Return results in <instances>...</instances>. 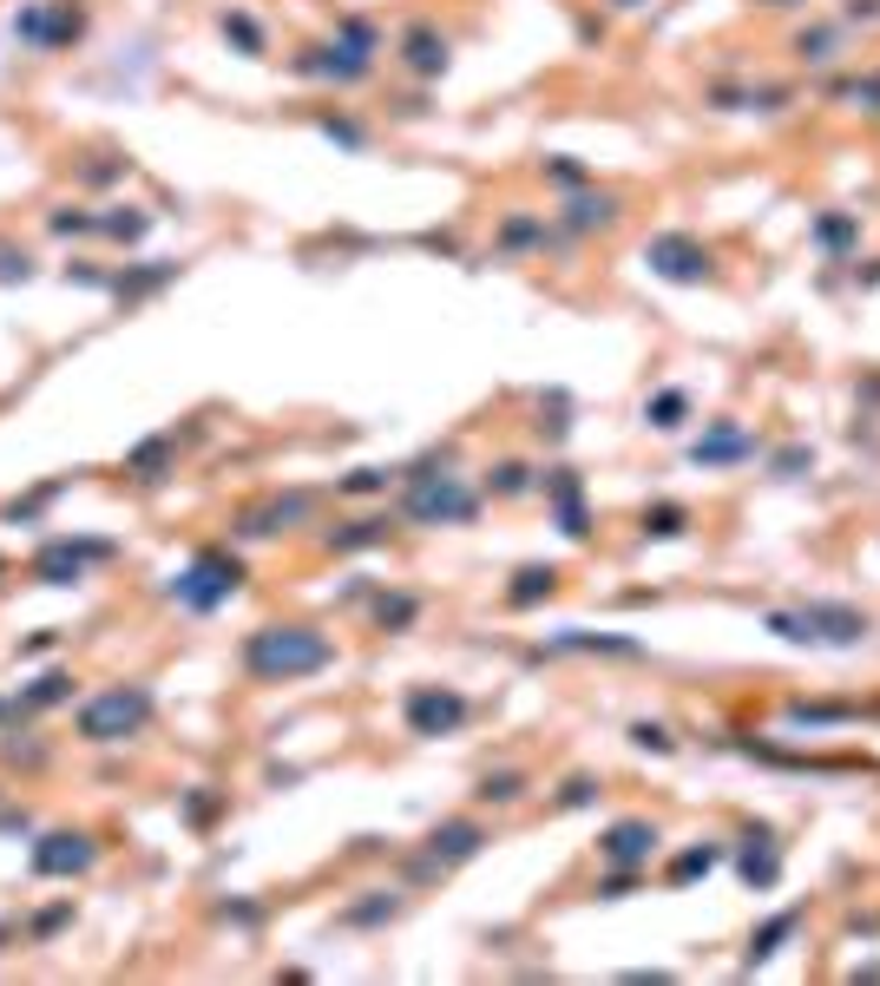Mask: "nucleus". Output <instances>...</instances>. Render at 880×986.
<instances>
[{"mask_svg":"<svg viewBox=\"0 0 880 986\" xmlns=\"http://www.w3.org/2000/svg\"><path fill=\"white\" fill-rule=\"evenodd\" d=\"M335 665V645L309 625H263L243 638V671L263 678V684H289V678H309V671H329Z\"/></svg>","mask_w":880,"mask_h":986,"instance_id":"1","label":"nucleus"},{"mask_svg":"<svg viewBox=\"0 0 880 986\" xmlns=\"http://www.w3.org/2000/svg\"><path fill=\"white\" fill-rule=\"evenodd\" d=\"M763 625H769L776 638H789V645H828V651H848V645H861V638H868V612H855V605H835V599H815V605L769 612Z\"/></svg>","mask_w":880,"mask_h":986,"instance_id":"2","label":"nucleus"},{"mask_svg":"<svg viewBox=\"0 0 880 986\" xmlns=\"http://www.w3.org/2000/svg\"><path fill=\"white\" fill-rule=\"evenodd\" d=\"M473 513H480V494L460 474H447V461H421L408 474V520H421V526H460Z\"/></svg>","mask_w":880,"mask_h":986,"instance_id":"3","label":"nucleus"},{"mask_svg":"<svg viewBox=\"0 0 880 986\" xmlns=\"http://www.w3.org/2000/svg\"><path fill=\"white\" fill-rule=\"evenodd\" d=\"M145 724H151V691H145V684H112V691L85 698L79 717H72L79 744H125V737H138Z\"/></svg>","mask_w":880,"mask_h":986,"instance_id":"4","label":"nucleus"},{"mask_svg":"<svg viewBox=\"0 0 880 986\" xmlns=\"http://www.w3.org/2000/svg\"><path fill=\"white\" fill-rule=\"evenodd\" d=\"M237 586H243V566L230 559V553H197L178 579H171V599L184 605V612H217V605H230L237 599Z\"/></svg>","mask_w":880,"mask_h":986,"instance_id":"5","label":"nucleus"},{"mask_svg":"<svg viewBox=\"0 0 880 986\" xmlns=\"http://www.w3.org/2000/svg\"><path fill=\"white\" fill-rule=\"evenodd\" d=\"M375 66V26L368 20H342L335 26V39L329 46H309L302 59H296V72H322V79H362Z\"/></svg>","mask_w":880,"mask_h":986,"instance_id":"6","label":"nucleus"},{"mask_svg":"<svg viewBox=\"0 0 880 986\" xmlns=\"http://www.w3.org/2000/svg\"><path fill=\"white\" fill-rule=\"evenodd\" d=\"M13 33H20L26 46H39V53L72 46V39L85 33V7H79V0H39V7H26V13H13Z\"/></svg>","mask_w":880,"mask_h":986,"instance_id":"7","label":"nucleus"},{"mask_svg":"<svg viewBox=\"0 0 880 986\" xmlns=\"http://www.w3.org/2000/svg\"><path fill=\"white\" fill-rule=\"evenodd\" d=\"M644 263H651L664 283H704V276H710V250H704L697 237H684V230L651 237V243H644Z\"/></svg>","mask_w":880,"mask_h":986,"instance_id":"8","label":"nucleus"},{"mask_svg":"<svg viewBox=\"0 0 880 986\" xmlns=\"http://www.w3.org/2000/svg\"><path fill=\"white\" fill-rule=\"evenodd\" d=\"M460 724H467V698H460V691H441V684L408 691V730H414V737H447V730H460Z\"/></svg>","mask_w":880,"mask_h":986,"instance_id":"9","label":"nucleus"},{"mask_svg":"<svg viewBox=\"0 0 880 986\" xmlns=\"http://www.w3.org/2000/svg\"><path fill=\"white\" fill-rule=\"evenodd\" d=\"M92 559H112V546L105 540H53L33 559V573H39V586H72V579H85Z\"/></svg>","mask_w":880,"mask_h":986,"instance_id":"10","label":"nucleus"},{"mask_svg":"<svg viewBox=\"0 0 880 986\" xmlns=\"http://www.w3.org/2000/svg\"><path fill=\"white\" fill-rule=\"evenodd\" d=\"M92 862H99L92 836H72V829H53V836H39V849H33V875H85Z\"/></svg>","mask_w":880,"mask_h":986,"instance_id":"11","label":"nucleus"},{"mask_svg":"<svg viewBox=\"0 0 880 986\" xmlns=\"http://www.w3.org/2000/svg\"><path fill=\"white\" fill-rule=\"evenodd\" d=\"M309 494H283V500H263V507H250L243 520H237V533L243 540H270V533H289V526H302L309 520Z\"/></svg>","mask_w":880,"mask_h":986,"instance_id":"12","label":"nucleus"},{"mask_svg":"<svg viewBox=\"0 0 880 986\" xmlns=\"http://www.w3.org/2000/svg\"><path fill=\"white\" fill-rule=\"evenodd\" d=\"M480 842H487V829H480V823H441V829L427 836V855H421V875H427V869H454V862H467V855H480Z\"/></svg>","mask_w":880,"mask_h":986,"instance_id":"13","label":"nucleus"},{"mask_svg":"<svg viewBox=\"0 0 880 986\" xmlns=\"http://www.w3.org/2000/svg\"><path fill=\"white\" fill-rule=\"evenodd\" d=\"M651 849H658V829H651V823H612V829L598 836V855H605V862H618V869L651 862Z\"/></svg>","mask_w":880,"mask_h":986,"instance_id":"14","label":"nucleus"},{"mask_svg":"<svg viewBox=\"0 0 880 986\" xmlns=\"http://www.w3.org/2000/svg\"><path fill=\"white\" fill-rule=\"evenodd\" d=\"M750 454H756V434H743L736 421H717V428L690 447L697 467H730V461H750Z\"/></svg>","mask_w":880,"mask_h":986,"instance_id":"15","label":"nucleus"},{"mask_svg":"<svg viewBox=\"0 0 880 986\" xmlns=\"http://www.w3.org/2000/svg\"><path fill=\"white\" fill-rule=\"evenodd\" d=\"M546 494H552V507H559V533H565V540H585V533H592V520H585L579 474H572V467H552V474H546Z\"/></svg>","mask_w":880,"mask_h":986,"instance_id":"16","label":"nucleus"},{"mask_svg":"<svg viewBox=\"0 0 880 986\" xmlns=\"http://www.w3.org/2000/svg\"><path fill=\"white\" fill-rule=\"evenodd\" d=\"M401 59H408V72L441 79V72H447V39H441L427 20H414V26H408V39H401Z\"/></svg>","mask_w":880,"mask_h":986,"instance_id":"17","label":"nucleus"},{"mask_svg":"<svg viewBox=\"0 0 880 986\" xmlns=\"http://www.w3.org/2000/svg\"><path fill=\"white\" fill-rule=\"evenodd\" d=\"M552 592H559V573H552V566H519L513 586H506L513 605H539V599H552Z\"/></svg>","mask_w":880,"mask_h":986,"instance_id":"18","label":"nucleus"},{"mask_svg":"<svg viewBox=\"0 0 880 986\" xmlns=\"http://www.w3.org/2000/svg\"><path fill=\"white\" fill-rule=\"evenodd\" d=\"M217 26H224V39H237V53H243V59H263V33H256V20H250L243 7H224V13H217Z\"/></svg>","mask_w":880,"mask_h":986,"instance_id":"19","label":"nucleus"},{"mask_svg":"<svg viewBox=\"0 0 880 986\" xmlns=\"http://www.w3.org/2000/svg\"><path fill=\"white\" fill-rule=\"evenodd\" d=\"M612 217H618V197H605V191H598V197H572V204H565V224H572V230H605Z\"/></svg>","mask_w":880,"mask_h":986,"instance_id":"20","label":"nucleus"},{"mask_svg":"<svg viewBox=\"0 0 880 986\" xmlns=\"http://www.w3.org/2000/svg\"><path fill=\"white\" fill-rule=\"evenodd\" d=\"M388 526H395V520H355V526L329 533V553H355V546H375V540H388Z\"/></svg>","mask_w":880,"mask_h":986,"instance_id":"21","label":"nucleus"},{"mask_svg":"<svg viewBox=\"0 0 880 986\" xmlns=\"http://www.w3.org/2000/svg\"><path fill=\"white\" fill-rule=\"evenodd\" d=\"M552 651H612V658H638V645H631V638H592V632H565V638H552Z\"/></svg>","mask_w":880,"mask_h":986,"instance_id":"22","label":"nucleus"},{"mask_svg":"<svg viewBox=\"0 0 880 986\" xmlns=\"http://www.w3.org/2000/svg\"><path fill=\"white\" fill-rule=\"evenodd\" d=\"M171 447H178V434H158V441H145V447H138V454H132L125 467H132L138 480H164L158 467H164V454H171Z\"/></svg>","mask_w":880,"mask_h":986,"instance_id":"23","label":"nucleus"},{"mask_svg":"<svg viewBox=\"0 0 880 986\" xmlns=\"http://www.w3.org/2000/svg\"><path fill=\"white\" fill-rule=\"evenodd\" d=\"M66 698H72V678H66V671H46V678L20 698V711H46V704H66Z\"/></svg>","mask_w":880,"mask_h":986,"instance_id":"24","label":"nucleus"},{"mask_svg":"<svg viewBox=\"0 0 880 986\" xmlns=\"http://www.w3.org/2000/svg\"><path fill=\"white\" fill-rule=\"evenodd\" d=\"M763 849H750L743 855V875H750V888H776V875H782V862H776V849H769V836H756Z\"/></svg>","mask_w":880,"mask_h":986,"instance_id":"25","label":"nucleus"},{"mask_svg":"<svg viewBox=\"0 0 880 986\" xmlns=\"http://www.w3.org/2000/svg\"><path fill=\"white\" fill-rule=\"evenodd\" d=\"M796 921H802V915H776V921H769V928H763V934L750 941V967H763V961H769V954H776V948H782V941L796 934Z\"/></svg>","mask_w":880,"mask_h":986,"instance_id":"26","label":"nucleus"},{"mask_svg":"<svg viewBox=\"0 0 880 986\" xmlns=\"http://www.w3.org/2000/svg\"><path fill=\"white\" fill-rule=\"evenodd\" d=\"M717 862H723V849H684V855L671 862V882L684 888V882H697V875H710Z\"/></svg>","mask_w":880,"mask_h":986,"instance_id":"27","label":"nucleus"},{"mask_svg":"<svg viewBox=\"0 0 880 986\" xmlns=\"http://www.w3.org/2000/svg\"><path fill=\"white\" fill-rule=\"evenodd\" d=\"M835 39H842L835 26H815V33H802V39H796V53H802L809 66H822V59H835Z\"/></svg>","mask_w":880,"mask_h":986,"instance_id":"28","label":"nucleus"},{"mask_svg":"<svg viewBox=\"0 0 880 986\" xmlns=\"http://www.w3.org/2000/svg\"><path fill=\"white\" fill-rule=\"evenodd\" d=\"M684 408H690L684 388H664V395L651 401V428H684Z\"/></svg>","mask_w":880,"mask_h":986,"instance_id":"29","label":"nucleus"},{"mask_svg":"<svg viewBox=\"0 0 880 986\" xmlns=\"http://www.w3.org/2000/svg\"><path fill=\"white\" fill-rule=\"evenodd\" d=\"M414 612H421V605H414V599L401 592V599H381V605H375V625H381V632H401V625H408Z\"/></svg>","mask_w":880,"mask_h":986,"instance_id":"30","label":"nucleus"},{"mask_svg":"<svg viewBox=\"0 0 880 986\" xmlns=\"http://www.w3.org/2000/svg\"><path fill=\"white\" fill-rule=\"evenodd\" d=\"M99 230L132 243V237H145V217H138V211H112V217H99Z\"/></svg>","mask_w":880,"mask_h":986,"instance_id":"31","label":"nucleus"},{"mask_svg":"<svg viewBox=\"0 0 880 986\" xmlns=\"http://www.w3.org/2000/svg\"><path fill=\"white\" fill-rule=\"evenodd\" d=\"M500 243H506V250H526V243H546V224H533V217H513Z\"/></svg>","mask_w":880,"mask_h":986,"instance_id":"32","label":"nucleus"},{"mask_svg":"<svg viewBox=\"0 0 880 986\" xmlns=\"http://www.w3.org/2000/svg\"><path fill=\"white\" fill-rule=\"evenodd\" d=\"M644 533L677 540V533H684V507H658V513H644Z\"/></svg>","mask_w":880,"mask_h":986,"instance_id":"33","label":"nucleus"},{"mask_svg":"<svg viewBox=\"0 0 880 986\" xmlns=\"http://www.w3.org/2000/svg\"><path fill=\"white\" fill-rule=\"evenodd\" d=\"M519 790H526V783H519V777L506 770V777H487V783H480V803H513Z\"/></svg>","mask_w":880,"mask_h":986,"instance_id":"34","label":"nucleus"},{"mask_svg":"<svg viewBox=\"0 0 880 986\" xmlns=\"http://www.w3.org/2000/svg\"><path fill=\"white\" fill-rule=\"evenodd\" d=\"M33 276V263H26V250H13V243H0V283H26Z\"/></svg>","mask_w":880,"mask_h":986,"instance_id":"35","label":"nucleus"},{"mask_svg":"<svg viewBox=\"0 0 880 986\" xmlns=\"http://www.w3.org/2000/svg\"><path fill=\"white\" fill-rule=\"evenodd\" d=\"M842 99H848V105H861V112H880V72H875V79H855V86H842Z\"/></svg>","mask_w":880,"mask_h":986,"instance_id":"36","label":"nucleus"},{"mask_svg":"<svg viewBox=\"0 0 880 986\" xmlns=\"http://www.w3.org/2000/svg\"><path fill=\"white\" fill-rule=\"evenodd\" d=\"M815 237H822L828 250H842V243L855 237V217H822V224H815Z\"/></svg>","mask_w":880,"mask_h":986,"instance_id":"37","label":"nucleus"},{"mask_svg":"<svg viewBox=\"0 0 880 986\" xmlns=\"http://www.w3.org/2000/svg\"><path fill=\"white\" fill-rule=\"evenodd\" d=\"M53 230H59V237H85V230H99V217H85V211H59V217H53Z\"/></svg>","mask_w":880,"mask_h":986,"instance_id":"38","label":"nucleus"},{"mask_svg":"<svg viewBox=\"0 0 880 986\" xmlns=\"http://www.w3.org/2000/svg\"><path fill=\"white\" fill-rule=\"evenodd\" d=\"M487 487H493V494H526V467H519V461H506Z\"/></svg>","mask_w":880,"mask_h":986,"instance_id":"39","label":"nucleus"},{"mask_svg":"<svg viewBox=\"0 0 880 986\" xmlns=\"http://www.w3.org/2000/svg\"><path fill=\"white\" fill-rule=\"evenodd\" d=\"M631 744H638V750H671V737H664L658 724H631Z\"/></svg>","mask_w":880,"mask_h":986,"instance_id":"40","label":"nucleus"},{"mask_svg":"<svg viewBox=\"0 0 880 986\" xmlns=\"http://www.w3.org/2000/svg\"><path fill=\"white\" fill-rule=\"evenodd\" d=\"M395 908H401L395 895H388V902H362V908H348V921H388Z\"/></svg>","mask_w":880,"mask_h":986,"instance_id":"41","label":"nucleus"},{"mask_svg":"<svg viewBox=\"0 0 880 986\" xmlns=\"http://www.w3.org/2000/svg\"><path fill=\"white\" fill-rule=\"evenodd\" d=\"M381 480H388V474H381V467H362V474H355V480H348V494H375V487H381Z\"/></svg>","mask_w":880,"mask_h":986,"instance_id":"42","label":"nucleus"},{"mask_svg":"<svg viewBox=\"0 0 880 986\" xmlns=\"http://www.w3.org/2000/svg\"><path fill=\"white\" fill-rule=\"evenodd\" d=\"M579 803H592V777H579V783H565V809H579Z\"/></svg>","mask_w":880,"mask_h":986,"instance_id":"43","label":"nucleus"},{"mask_svg":"<svg viewBox=\"0 0 880 986\" xmlns=\"http://www.w3.org/2000/svg\"><path fill=\"white\" fill-rule=\"evenodd\" d=\"M776 467H782V474H802V467H809V454H802V447H789V454H776Z\"/></svg>","mask_w":880,"mask_h":986,"instance_id":"44","label":"nucleus"},{"mask_svg":"<svg viewBox=\"0 0 880 986\" xmlns=\"http://www.w3.org/2000/svg\"><path fill=\"white\" fill-rule=\"evenodd\" d=\"M763 7H802V0H763Z\"/></svg>","mask_w":880,"mask_h":986,"instance_id":"45","label":"nucleus"},{"mask_svg":"<svg viewBox=\"0 0 880 986\" xmlns=\"http://www.w3.org/2000/svg\"><path fill=\"white\" fill-rule=\"evenodd\" d=\"M618 7H638V0H618Z\"/></svg>","mask_w":880,"mask_h":986,"instance_id":"46","label":"nucleus"}]
</instances>
